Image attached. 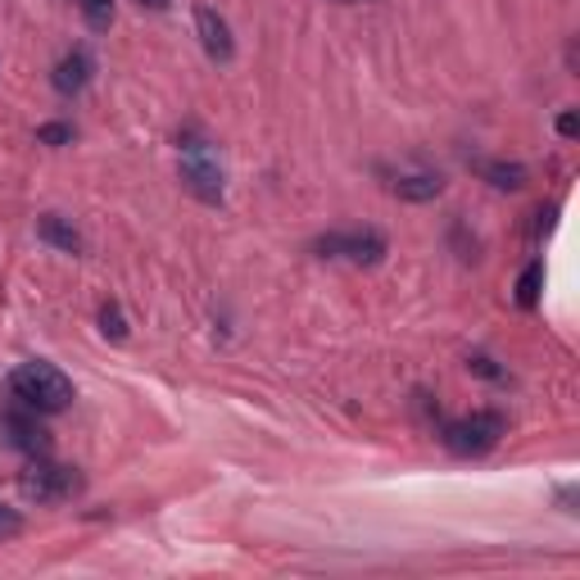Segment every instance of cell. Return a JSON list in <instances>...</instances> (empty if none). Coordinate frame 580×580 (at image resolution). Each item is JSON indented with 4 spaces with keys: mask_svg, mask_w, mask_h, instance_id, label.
I'll return each mask as SVG.
<instances>
[{
    "mask_svg": "<svg viewBox=\"0 0 580 580\" xmlns=\"http://www.w3.org/2000/svg\"><path fill=\"white\" fill-rule=\"evenodd\" d=\"M10 394L23 403L28 413H64L73 403V381L54 363L32 359V363H19L10 372Z\"/></svg>",
    "mask_w": 580,
    "mask_h": 580,
    "instance_id": "1",
    "label": "cell"
},
{
    "mask_svg": "<svg viewBox=\"0 0 580 580\" xmlns=\"http://www.w3.org/2000/svg\"><path fill=\"white\" fill-rule=\"evenodd\" d=\"M178 168H182V187L204 200V204H222V191H227V172H222V159L213 150L209 137H196L187 132L182 146H178Z\"/></svg>",
    "mask_w": 580,
    "mask_h": 580,
    "instance_id": "2",
    "label": "cell"
},
{
    "mask_svg": "<svg viewBox=\"0 0 580 580\" xmlns=\"http://www.w3.org/2000/svg\"><path fill=\"white\" fill-rule=\"evenodd\" d=\"M503 431H508V418H503L499 409H477V413H468V418L449 422V427L440 431V440H444V449L458 453V458H481V453H490V449L503 440Z\"/></svg>",
    "mask_w": 580,
    "mask_h": 580,
    "instance_id": "3",
    "label": "cell"
},
{
    "mask_svg": "<svg viewBox=\"0 0 580 580\" xmlns=\"http://www.w3.org/2000/svg\"><path fill=\"white\" fill-rule=\"evenodd\" d=\"M19 490H23V499H37V503H64V499H73L82 490V477L41 453V458L28 462V472L19 477Z\"/></svg>",
    "mask_w": 580,
    "mask_h": 580,
    "instance_id": "4",
    "label": "cell"
},
{
    "mask_svg": "<svg viewBox=\"0 0 580 580\" xmlns=\"http://www.w3.org/2000/svg\"><path fill=\"white\" fill-rule=\"evenodd\" d=\"M313 254L318 259H350L354 268H377L386 259V237L377 227H363V231H331V237H318L313 241Z\"/></svg>",
    "mask_w": 580,
    "mask_h": 580,
    "instance_id": "5",
    "label": "cell"
},
{
    "mask_svg": "<svg viewBox=\"0 0 580 580\" xmlns=\"http://www.w3.org/2000/svg\"><path fill=\"white\" fill-rule=\"evenodd\" d=\"M196 32H200V46L213 64H231L237 60V37H231L227 19L213 10V6H196Z\"/></svg>",
    "mask_w": 580,
    "mask_h": 580,
    "instance_id": "6",
    "label": "cell"
},
{
    "mask_svg": "<svg viewBox=\"0 0 580 580\" xmlns=\"http://www.w3.org/2000/svg\"><path fill=\"white\" fill-rule=\"evenodd\" d=\"M472 172H477V178H486L494 191H521L531 182L527 163H517V159H472Z\"/></svg>",
    "mask_w": 580,
    "mask_h": 580,
    "instance_id": "7",
    "label": "cell"
},
{
    "mask_svg": "<svg viewBox=\"0 0 580 580\" xmlns=\"http://www.w3.org/2000/svg\"><path fill=\"white\" fill-rule=\"evenodd\" d=\"M390 191H394L399 200H409V204H427V200H436V196L444 191V178H440V172H431V168L399 172V178L390 182Z\"/></svg>",
    "mask_w": 580,
    "mask_h": 580,
    "instance_id": "8",
    "label": "cell"
},
{
    "mask_svg": "<svg viewBox=\"0 0 580 580\" xmlns=\"http://www.w3.org/2000/svg\"><path fill=\"white\" fill-rule=\"evenodd\" d=\"M50 82H54V91H60V96H78V91H87V82H91V54H87V50L64 54V60L54 64Z\"/></svg>",
    "mask_w": 580,
    "mask_h": 580,
    "instance_id": "9",
    "label": "cell"
},
{
    "mask_svg": "<svg viewBox=\"0 0 580 580\" xmlns=\"http://www.w3.org/2000/svg\"><path fill=\"white\" fill-rule=\"evenodd\" d=\"M0 431H10V444H14V449H23V453H32V458L50 453V436L37 427V418L6 413V418H0Z\"/></svg>",
    "mask_w": 580,
    "mask_h": 580,
    "instance_id": "10",
    "label": "cell"
},
{
    "mask_svg": "<svg viewBox=\"0 0 580 580\" xmlns=\"http://www.w3.org/2000/svg\"><path fill=\"white\" fill-rule=\"evenodd\" d=\"M37 237H41L46 246H54V250H64V254H82V250H87L82 231H78L69 218H60V213H46V218L37 222Z\"/></svg>",
    "mask_w": 580,
    "mask_h": 580,
    "instance_id": "11",
    "label": "cell"
},
{
    "mask_svg": "<svg viewBox=\"0 0 580 580\" xmlns=\"http://www.w3.org/2000/svg\"><path fill=\"white\" fill-rule=\"evenodd\" d=\"M540 286H544V263H527V272L517 277V304L521 309H536L540 304Z\"/></svg>",
    "mask_w": 580,
    "mask_h": 580,
    "instance_id": "12",
    "label": "cell"
},
{
    "mask_svg": "<svg viewBox=\"0 0 580 580\" xmlns=\"http://www.w3.org/2000/svg\"><path fill=\"white\" fill-rule=\"evenodd\" d=\"M100 331H104V340H128V318L113 300L100 304Z\"/></svg>",
    "mask_w": 580,
    "mask_h": 580,
    "instance_id": "13",
    "label": "cell"
},
{
    "mask_svg": "<svg viewBox=\"0 0 580 580\" xmlns=\"http://www.w3.org/2000/svg\"><path fill=\"white\" fill-rule=\"evenodd\" d=\"M78 10L87 19V28H96V32H104L113 23V0H78Z\"/></svg>",
    "mask_w": 580,
    "mask_h": 580,
    "instance_id": "14",
    "label": "cell"
},
{
    "mask_svg": "<svg viewBox=\"0 0 580 580\" xmlns=\"http://www.w3.org/2000/svg\"><path fill=\"white\" fill-rule=\"evenodd\" d=\"M73 123H46V128H37V141L41 146H73Z\"/></svg>",
    "mask_w": 580,
    "mask_h": 580,
    "instance_id": "15",
    "label": "cell"
},
{
    "mask_svg": "<svg viewBox=\"0 0 580 580\" xmlns=\"http://www.w3.org/2000/svg\"><path fill=\"white\" fill-rule=\"evenodd\" d=\"M468 372H472V377H486V381H508V372L494 368L490 354H468Z\"/></svg>",
    "mask_w": 580,
    "mask_h": 580,
    "instance_id": "16",
    "label": "cell"
},
{
    "mask_svg": "<svg viewBox=\"0 0 580 580\" xmlns=\"http://www.w3.org/2000/svg\"><path fill=\"white\" fill-rule=\"evenodd\" d=\"M558 132H562V137H576V132H580V119H576V113H571V109H567V113H562V119H558Z\"/></svg>",
    "mask_w": 580,
    "mask_h": 580,
    "instance_id": "17",
    "label": "cell"
},
{
    "mask_svg": "<svg viewBox=\"0 0 580 580\" xmlns=\"http://www.w3.org/2000/svg\"><path fill=\"white\" fill-rule=\"evenodd\" d=\"M19 531V517L10 508H0V536H14Z\"/></svg>",
    "mask_w": 580,
    "mask_h": 580,
    "instance_id": "18",
    "label": "cell"
},
{
    "mask_svg": "<svg viewBox=\"0 0 580 580\" xmlns=\"http://www.w3.org/2000/svg\"><path fill=\"white\" fill-rule=\"evenodd\" d=\"M141 6H150V10H163V6H168V0H141Z\"/></svg>",
    "mask_w": 580,
    "mask_h": 580,
    "instance_id": "19",
    "label": "cell"
},
{
    "mask_svg": "<svg viewBox=\"0 0 580 580\" xmlns=\"http://www.w3.org/2000/svg\"><path fill=\"white\" fill-rule=\"evenodd\" d=\"M344 6H359V0H344Z\"/></svg>",
    "mask_w": 580,
    "mask_h": 580,
    "instance_id": "20",
    "label": "cell"
}]
</instances>
